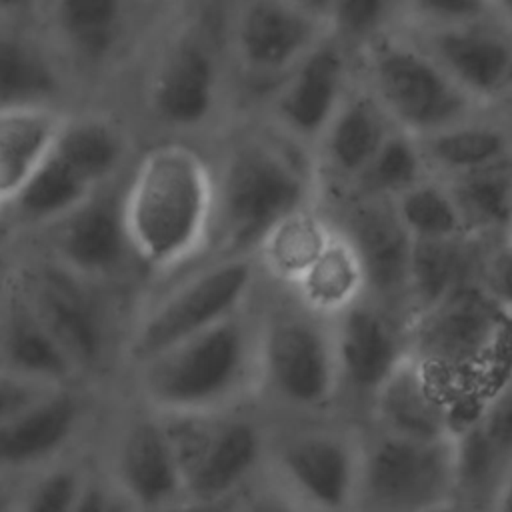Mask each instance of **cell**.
I'll use <instances>...</instances> for the list:
<instances>
[{
  "label": "cell",
  "instance_id": "cell-24",
  "mask_svg": "<svg viewBox=\"0 0 512 512\" xmlns=\"http://www.w3.org/2000/svg\"><path fill=\"white\" fill-rule=\"evenodd\" d=\"M116 476L136 508L156 512L184 498L178 464L156 412L132 420L118 442Z\"/></svg>",
  "mask_w": 512,
  "mask_h": 512
},
{
  "label": "cell",
  "instance_id": "cell-16",
  "mask_svg": "<svg viewBox=\"0 0 512 512\" xmlns=\"http://www.w3.org/2000/svg\"><path fill=\"white\" fill-rule=\"evenodd\" d=\"M330 322L338 364V408L344 406L366 422L376 390L408 354L410 322L368 296Z\"/></svg>",
  "mask_w": 512,
  "mask_h": 512
},
{
  "label": "cell",
  "instance_id": "cell-43",
  "mask_svg": "<svg viewBox=\"0 0 512 512\" xmlns=\"http://www.w3.org/2000/svg\"><path fill=\"white\" fill-rule=\"evenodd\" d=\"M488 512H512V464L506 470Z\"/></svg>",
  "mask_w": 512,
  "mask_h": 512
},
{
  "label": "cell",
  "instance_id": "cell-8",
  "mask_svg": "<svg viewBox=\"0 0 512 512\" xmlns=\"http://www.w3.org/2000/svg\"><path fill=\"white\" fill-rule=\"evenodd\" d=\"M126 136L100 116L64 118L50 150L2 212L8 230H44L112 184L126 160Z\"/></svg>",
  "mask_w": 512,
  "mask_h": 512
},
{
  "label": "cell",
  "instance_id": "cell-48",
  "mask_svg": "<svg viewBox=\"0 0 512 512\" xmlns=\"http://www.w3.org/2000/svg\"><path fill=\"white\" fill-rule=\"evenodd\" d=\"M2 300H4V296H2V298H0V310H2Z\"/></svg>",
  "mask_w": 512,
  "mask_h": 512
},
{
  "label": "cell",
  "instance_id": "cell-15",
  "mask_svg": "<svg viewBox=\"0 0 512 512\" xmlns=\"http://www.w3.org/2000/svg\"><path fill=\"white\" fill-rule=\"evenodd\" d=\"M356 72L354 52L330 32L272 90L258 118L312 154Z\"/></svg>",
  "mask_w": 512,
  "mask_h": 512
},
{
  "label": "cell",
  "instance_id": "cell-31",
  "mask_svg": "<svg viewBox=\"0 0 512 512\" xmlns=\"http://www.w3.org/2000/svg\"><path fill=\"white\" fill-rule=\"evenodd\" d=\"M286 292L324 320H334L358 304L366 296V274L352 242L336 228L318 258Z\"/></svg>",
  "mask_w": 512,
  "mask_h": 512
},
{
  "label": "cell",
  "instance_id": "cell-33",
  "mask_svg": "<svg viewBox=\"0 0 512 512\" xmlns=\"http://www.w3.org/2000/svg\"><path fill=\"white\" fill-rule=\"evenodd\" d=\"M468 236L500 240L512 234V158L442 180Z\"/></svg>",
  "mask_w": 512,
  "mask_h": 512
},
{
  "label": "cell",
  "instance_id": "cell-12",
  "mask_svg": "<svg viewBox=\"0 0 512 512\" xmlns=\"http://www.w3.org/2000/svg\"><path fill=\"white\" fill-rule=\"evenodd\" d=\"M260 282L254 256L206 260L140 314L126 342V358L138 366L244 312Z\"/></svg>",
  "mask_w": 512,
  "mask_h": 512
},
{
  "label": "cell",
  "instance_id": "cell-13",
  "mask_svg": "<svg viewBox=\"0 0 512 512\" xmlns=\"http://www.w3.org/2000/svg\"><path fill=\"white\" fill-rule=\"evenodd\" d=\"M456 510L454 440L414 442L360 426V464L352 512Z\"/></svg>",
  "mask_w": 512,
  "mask_h": 512
},
{
  "label": "cell",
  "instance_id": "cell-2",
  "mask_svg": "<svg viewBox=\"0 0 512 512\" xmlns=\"http://www.w3.org/2000/svg\"><path fill=\"white\" fill-rule=\"evenodd\" d=\"M214 212L212 162L184 142L150 148L122 190L132 256L156 274L180 270L208 252Z\"/></svg>",
  "mask_w": 512,
  "mask_h": 512
},
{
  "label": "cell",
  "instance_id": "cell-3",
  "mask_svg": "<svg viewBox=\"0 0 512 512\" xmlns=\"http://www.w3.org/2000/svg\"><path fill=\"white\" fill-rule=\"evenodd\" d=\"M256 310L254 402L288 420L328 418L338 410L332 322L300 306L286 290L260 282Z\"/></svg>",
  "mask_w": 512,
  "mask_h": 512
},
{
  "label": "cell",
  "instance_id": "cell-23",
  "mask_svg": "<svg viewBox=\"0 0 512 512\" xmlns=\"http://www.w3.org/2000/svg\"><path fill=\"white\" fill-rule=\"evenodd\" d=\"M364 424L414 442H448L462 428L446 390L410 352L376 390Z\"/></svg>",
  "mask_w": 512,
  "mask_h": 512
},
{
  "label": "cell",
  "instance_id": "cell-21",
  "mask_svg": "<svg viewBox=\"0 0 512 512\" xmlns=\"http://www.w3.org/2000/svg\"><path fill=\"white\" fill-rule=\"evenodd\" d=\"M122 190L114 180L44 228L50 254L46 258L100 284L116 276L134 258L124 228Z\"/></svg>",
  "mask_w": 512,
  "mask_h": 512
},
{
  "label": "cell",
  "instance_id": "cell-45",
  "mask_svg": "<svg viewBox=\"0 0 512 512\" xmlns=\"http://www.w3.org/2000/svg\"><path fill=\"white\" fill-rule=\"evenodd\" d=\"M14 274H16V268L12 266V260L4 250H0V298L6 294Z\"/></svg>",
  "mask_w": 512,
  "mask_h": 512
},
{
  "label": "cell",
  "instance_id": "cell-19",
  "mask_svg": "<svg viewBox=\"0 0 512 512\" xmlns=\"http://www.w3.org/2000/svg\"><path fill=\"white\" fill-rule=\"evenodd\" d=\"M316 202L356 248L366 274V296L412 322L408 300L412 240L396 218L392 202L354 198Z\"/></svg>",
  "mask_w": 512,
  "mask_h": 512
},
{
  "label": "cell",
  "instance_id": "cell-51",
  "mask_svg": "<svg viewBox=\"0 0 512 512\" xmlns=\"http://www.w3.org/2000/svg\"><path fill=\"white\" fill-rule=\"evenodd\" d=\"M510 238H512V234H510Z\"/></svg>",
  "mask_w": 512,
  "mask_h": 512
},
{
  "label": "cell",
  "instance_id": "cell-46",
  "mask_svg": "<svg viewBox=\"0 0 512 512\" xmlns=\"http://www.w3.org/2000/svg\"><path fill=\"white\" fill-rule=\"evenodd\" d=\"M492 10H494V14L512 30V0L492 2Z\"/></svg>",
  "mask_w": 512,
  "mask_h": 512
},
{
  "label": "cell",
  "instance_id": "cell-39",
  "mask_svg": "<svg viewBox=\"0 0 512 512\" xmlns=\"http://www.w3.org/2000/svg\"><path fill=\"white\" fill-rule=\"evenodd\" d=\"M240 512H306L264 472L244 490Z\"/></svg>",
  "mask_w": 512,
  "mask_h": 512
},
{
  "label": "cell",
  "instance_id": "cell-30",
  "mask_svg": "<svg viewBox=\"0 0 512 512\" xmlns=\"http://www.w3.org/2000/svg\"><path fill=\"white\" fill-rule=\"evenodd\" d=\"M334 230V222L318 202L282 218L254 250L262 280L270 286L290 290L330 242Z\"/></svg>",
  "mask_w": 512,
  "mask_h": 512
},
{
  "label": "cell",
  "instance_id": "cell-32",
  "mask_svg": "<svg viewBox=\"0 0 512 512\" xmlns=\"http://www.w3.org/2000/svg\"><path fill=\"white\" fill-rule=\"evenodd\" d=\"M62 122L54 108L0 112V216L44 160Z\"/></svg>",
  "mask_w": 512,
  "mask_h": 512
},
{
  "label": "cell",
  "instance_id": "cell-1",
  "mask_svg": "<svg viewBox=\"0 0 512 512\" xmlns=\"http://www.w3.org/2000/svg\"><path fill=\"white\" fill-rule=\"evenodd\" d=\"M212 168L216 212L208 260L254 256L274 224L318 198L312 154L260 118L230 136Z\"/></svg>",
  "mask_w": 512,
  "mask_h": 512
},
{
  "label": "cell",
  "instance_id": "cell-25",
  "mask_svg": "<svg viewBox=\"0 0 512 512\" xmlns=\"http://www.w3.org/2000/svg\"><path fill=\"white\" fill-rule=\"evenodd\" d=\"M0 370L54 388L78 376L66 352L28 304L16 274L0 310Z\"/></svg>",
  "mask_w": 512,
  "mask_h": 512
},
{
  "label": "cell",
  "instance_id": "cell-28",
  "mask_svg": "<svg viewBox=\"0 0 512 512\" xmlns=\"http://www.w3.org/2000/svg\"><path fill=\"white\" fill-rule=\"evenodd\" d=\"M496 240L458 236L436 242H412L408 300L412 320L448 296L478 286L488 248Z\"/></svg>",
  "mask_w": 512,
  "mask_h": 512
},
{
  "label": "cell",
  "instance_id": "cell-37",
  "mask_svg": "<svg viewBox=\"0 0 512 512\" xmlns=\"http://www.w3.org/2000/svg\"><path fill=\"white\" fill-rule=\"evenodd\" d=\"M82 486L84 476L78 468H52L30 484L18 512H74Z\"/></svg>",
  "mask_w": 512,
  "mask_h": 512
},
{
  "label": "cell",
  "instance_id": "cell-44",
  "mask_svg": "<svg viewBox=\"0 0 512 512\" xmlns=\"http://www.w3.org/2000/svg\"><path fill=\"white\" fill-rule=\"evenodd\" d=\"M484 112L490 114L492 118L500 120L504 126H508L512 130V88L500 100H496L492 106H488Z\"/></svg>",
  "mask_w": 512,
  "mask_h": 512
},
{
  "label": "cell",
  "instance_id": "cell-17",
  "mask_svg": "<svg viewBox=\"0 0 512 512\" xmlns=\"http://www.w3.org/2000/svg\"><path fill=\"white\" fill-rule=\"evenodd\" d=\"M444 74L482 110L512 88V30L494 14L450 26L404 28Z\"/></svg>",
  "mask_w": 512,
  "mask_h": 512
},
{
  "label": "cell",
  "instance_id": "cell-5",
  "mask_svg": "<svg viewBox=\"0 0 512 512\" xmlns=\"http://www.w3.org/2000/svg\"><path fill=\"white\" fill-rule=\"evenodd\" d=\"M228 4L184 6L172 20L146 84L154 120L180 134L218 124L234 100L226 52Z\"/></svg>",
  "mask_w": 512,
  "mask_h": 512
},
{
  "label": "cell",
  "instance_id": "cell-27",
  "mask_svg": "<svg viewBox=\"0 0 512 512\" xmlns=\"http://www.w3.org/2000/svg\"><path fill=\"white\" fill-rule=\"evenodd\" d=\"M84 418V400L60 386L0 426V468H26L60 452Z\"/></svg>",
  "mask_w": 512,
  "mask_h": 512
},
{
  "label": "cell",
  "instance_id": "cell-11",
  "mask_svg": "<svg viewBox=\"0 0 512 512\" xmlns=\"http://www.w3.org/2000/svg\"><path fill=\"white\" fill-rule=\"evenodd\" d=\"M356 62L362 82L394 126L414 138L482 112L398 26L370 42Z\"/></svg>",
  "mask_w": 512,
  "mask_h": 512
},
{
  "label": "cell",
  "instance_id": "cell-47",
  "mask_svg": "<svg viewBox=\"0 0 512 512\" xmlns=\"http://www.w3.org/2000/svg\"><path fill=\"white\" fill-rule=\"evenodd\" d=\"M0 512H18V506H12L8 498L0 494Z\"/></svg>",
  "mask_w": 512,
  "mask_h": 512
},
{
  "label": "cell",
  "instance_id": "cell-50",
  "mask_svg": "<svg viewBox=\"0 0 512 512\" xmlns=\"http://www.w3.org/2000/svg\"><path fill=\"white\" fill-rule=\"evenodd\" d=\"M454 512H458V510H454Z\"/></svg>",
  "mask_w": 512,
  "mask_h": 512
},
{
  "label": "cell",
  "instance_id": "cell-34",
  "mask_svg": "<svg viewBox=\"0 0 512 512\" xmlns=\"http://www.w3.org/2000/svg\"><path fill=\"white\" fill-rule=\"evenodd\" d=\"M426 176L416 138L396 130L346 192L324 200L354 198L392 202Z\"/></svg>",
  "mask_w": 512,
  "mask_h": 512
},
{
  "label": "cell",
  "instance_id": "cell-20",
  "mask_svg": "<svg viewBox=\"0 0 512 512\" xmlns=\"http://www.w3.org/2000/svg\"><path fill=\"white\" fill-rule=\"evenodd\" d=\"M38 10L54 50L78 68L98 72L116 64L134 44L150 6L120 0H60L40 4Z\"/></svg>",
  "mask_w": 512,
  "mask_h": 512
},
{
  "label": "cell",
  "instance_id": "cell-7",
  "mask_svg": "<svg viewBox=\"0 0 512 512\" xmlns=\"http://www.w3.org/2000/svg\"><path fill=\"white\" fill-rule=\"evenodd\" d=\"M170 440L184 498L244 492L266 468L270 416L254 402L196 414H158Z\"/></svg>",
  "mask_w": 512,
  "mask_h": 512
},
{
  "label": "cell",
  "instance_id": "cell-6",
  "mask_svg": "<svg viewBox=\"0 0 512 512\" xmlns=\"http://www.w3.org/2000/svg\"><path fill=\"white\" fill-rule=\"evenodd\" d=\"M508 334L510 318L474 286L418 314L408 326V352L446 390L458 416L468 404L472 420L502 360Z\"/></svg>",
  "mask_w": 512,
  "mask_h": 512
},
{
  "label": "cell",
  "instance_id": "cell-22",
  "mask_svg": "<svg viewBox=\"0 0 512 512\" xmlns=\"http://www.w3.org/2000/svg\"><path fill=\"white\" fill-rule=\"evenodd\" d=\"M398 128L360 74L312 150L316 200L346 192Z\"/></svg>",
  "mask_w": 512,
  "mask_h": 512
},
{
  "label": "cell",
  "instance_id": "cell-14",
  "mask_svg": "<svg viewBox=\"0 0 512 512\" xmlns=\"http://www.w3.org/2000/svg\"><path fill=\"white\" fill-rule=\"evenodd\" d=\"M16 282L78 374L94 372L106 362L112 318L100 282L78 276L48 258L16 270Z\"/></svg>",
  "mask_w": 512,
  "mask_h": 512
},
{
  "label": "cell",
  "instance_id": "cell-9",
  "mask_svg": "<svg viewBox=\"0 0 512 512\" xmlns=\"http://www.w3.org/2000/svg\"><path fill=\"white\" fill-rule=\"evenodd\" d=\"M330 34L328 0L228 4L226 52L234 88L260 108L286 74Z\"/></svg>",
  "mask_w": 512,
  "mask_h": 512
},
{
  "label": "cell",
  "instance_id": "cell-4",
  "mask_svg": "<svg viewBox=\"0 0 512 512\" xmlns=\"http://www.w3.org/2000/svg\"><path fill=\"white\" fill-rule=\"evenodd\" d=\"M256 340L252 302L244 312L138 364V390L156 414L212 412L254 400Z\"/></svg>",
  "mask_w": 512,
  "mask_h": 512
},
{
  "label": "cell",
  "instance_id": "cell-38",
  "mask_svg": "<svg viewBox=\"0 0 512 512\" xmlns=\"http://www.w3.org/2000/svg\"><path fill=\"white\" fill-rule=\"evenodd\" d=\"M478 288L496 310L512 320V238H500L488 248Z\"/></svg>",
  "mask_w": 512,
  "mask_h": 512
},
{
  "label": "cell",
  "instance_id": "cell-18",
  "mask_svg": "<svg viewBox=\"0 0 512 512\" xmlns=\"http://www.w3.org/2000/svg\"><path fill=\"white\" fill-rule=\"evenodd\" d=\"M456 496L470 510H486L512 464V320L502 360L474 418L454 438Z\"/></svg>",
  "mask_w": 512,
  "mask_h": 512
},
{
  "label": "cell",
  "instance_id": "cell-41",
  "mask_svg": "<svg viewBox=\"0 0 512 512\" xmlns=\"http://www.w3.org/2000/svg\"><path fill=\"white\" fill-rule=\"evenodd\" d=\"M74 512H134V510L124 494L114 492L100 482L84 480Z\"/></svg>",
  "mask_w": 512,
  "mask_h": 512
},
{
  "label": "cell",
  "instance_id": "cell-26",
  "mask_svg": "<svg viewBox=\"0 0 512 512\" xmlns=\"http://www.w3.org/2000/svg\"><path fill=\"white\" fill-rule=\"evenodd\" d=\"M62 88L50 42L20 22L0 20V112L54 108Z\"/></svg>",
  "mask_w": 512,
  "mask_h": 512
},
{
  "label": "cell",
  "instance_id": "cell-35",
  "mask_svg": "<svg viewBox=\"0 0 512 512\" xmlns=\"http://www.w3.org/2000/svg\"><path fill=\"white\" fill-rule=\"evenodd\" d=\"M392 208L412 242L450 240L466 234L456 204L438 178L426 176L394 198Z\"/></svg>",
  "mask_w": 512,
  "mask_h": 512
},
{
  "label": "cell",
  "instance_id": "cell-42",
  "mask_svg": "<svg viewBox=\"0 0 512 512\" xmlns=\"http://www.w3.org/2000/svg\"><path fill=\"white\" fill-rule=\"evenodd\" d=\"M242 494L218 498V500H192V498H182L174 504H168L156 512H240V502Z\"/></svg>",
  "mask_w": 512,
  "mask_h": 512
},
{
  "label": "cell",
  "instance_id": "cell-36",
  "mask_svg": "<svg viewBox=\"0 0 512 512\" xmlns=\"http://www.w3.org/2000/svg\"><path fill=\"white\" fill-rule=\"evenodd\" d=\"M402 0H328L330 32L358 56L400 22Z\"/></svg>",
  "mask_w": 512,
  "mask_h": 512
},
{
  "label": "cell",
  "instance_id": "cell-29",
  "mask_svg": "<svg viewBox=\"0 0 512 512\" xmlns=\"http://www.w3.org/2000/svg\"><path fill=\"white\" fill-rule=\"evenodd\" d=\"M426 174L448 180L512 158V130L484 110L434 134L416 138Z\"/></svg>",
  "mask_w": 512,
  "mask_h": 512
},
{
  "label": "cell",
  "instance_id": "cell-49",
  "mask_svg": "<svg viewBox=\"0 0 512 512\" xmlns=\"http://www.w3.org/2000/svg\"><path fill=\"white\" fill-rule=\"evenodd\" d=\"M450 512H454V510H450Z\"/></svg>",
  "mask_w": 512,
  "mask_h": 512
},
{
  "label": "cell",
  "instance_id": "cell-40",
  "mask_svg": "<svg viewBox=\"0 0 512 512\" xmlns=\"http://www.w3.org/2000/svg\"><path fill=\"white\" fill-rule=\"evenodd\" d=\"M50 390H54V386L36 384L0 370V426Z\"/></svg>",
  "mask_w": 512,
  "mask_h": 512
},
{
  "label": "cell",
  "instance_id": "cell-10",
  "mask_svg": "<svg viewBox=\"0 0 512 512\" xmlns=\"http://www.w3.org/2000/svg\"><path fill=\"white\" fill-rule=\"evenodd\" d=\"M360 464V424L270 418L266 474L306 512H352Z\"/></svg>",
  "mask_w": 512,
  "mask_h": 512
}]
</instances>
